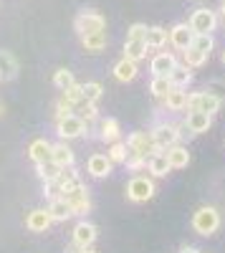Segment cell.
<instances>
[{"label":"cell","instance_id":"6da1fadb","mask_svg":"<svg viewBox=\"0 0 225 253\" xmlns=\"http://www.w3.org/2000/svg\"><path fill=\"white\" fill-rule=\"evenodd\" d=\"M152 139L157 144V150H167V147L177 144L182 137H188L185 132V124H167V122H159L152 126Z\"/></svg>","mask_w":225,"mask_h":253},{"label":"cell","instance_id":"7a4b0ae2","mask_svg":"<svg viewBox=\"0 0 225 253\" xmlns=\"http://www.w3.org/2000/svg\"><path fill=\"white\" fill-rule=\"evenodd\" d=\"M58 198H64L66 205L71 208V215H86L91 210V198H89V187L84 182L74 185L71 190H66V193H61Z\"/></svg>","mask_w":225,"mask_h":253},{"label":"cell","instance_id":"3957f363","mask_svg":"<svg viewBox=\"0 0 225 253\" xmlns=\"http://www.w3.org/2000/svg\"><path fill=\"white\" fill-rule=\"evenodd\" d=\"M192 228H195V233H200V236H213L215 230L220 228V213L215 208H210V205L197 208L192 213Z\"/></svg>","mask_w":225,"mask_h":253},{"label":"cell","instance_id":"277c9868","mask_svg":"<svg viewBox=\"0 0 225 253\" xmlns=\"http://www.w3.org/2000/svg\"><path fill=\"white\" fill-rule=\"evenodd\" d=\"M220 107H223L220 96H215L210 91H192V94H188V107L185 109L188 112H205V114L215 117L220 112Z\"/></svg>","mask_w":225,"mask_h":253},{"label":"cell","instance_id":"5b68a950","mask_svg":"<svg viewBox=\"0 0 225 253\" xmlns=\"http://www.w3.org/2000/svg\"><path fill=\"white\" fill-rule=\"evenodd\" d=\"M154 180L152 177H145V175H134L129 182H127V200L132 203H147L154 198Z\"/></svg>","mask_w":225,"mask_h":253},{"label":"cell","instance_id":"8992f818","mask_svg":"<svg viewBox=\"0 0 225 253\" xmlns=\"http://www.w3.org/2000/svg\"><path fill=\"white\" fill-rule=\"evenodd\" d=\"M74 28L78 36H86V33H96V31H107V18L96 13V10H81L74 18Z\"/></svg>","mask_w":225,"mask_h":253},{"label":"cell","instance_id":"52a82bcc","mask_svg":"<svg viewBox=\"0 0 225 253\" xmlns=\"http://www.w3.org/2000/svg\"><path fill=\"white\" fill-rule=\"evenodd\" d=\"M56 134L61 139H78V137L89 134V126L78 114H69V117L56 122Z\"/></svg>","mask_w":225,"mask_h":253},{"label":"cell","instance_id":"ba28073f","mask_svg":"<svg viewBox=\"0 0 225 253\" xmlns=\"http://www.w3.org/2000/svg\"><path fill=\"white\" fill-rule=\"evenodd\" d=\"M124 144H127L129 152H137V155H142V157H150V155H154V152H162V150H157V144H154V139H152V132H132Z\"/></svg>","mask_w":225,"mask_h":253},{"label":"cell","instance_id":"9c48e42d","mask_svg":"<svg viewBox=\"0 0 225 253\" xmlns=\"http://www.w3.org/2000/svg\"><path fill=\"white\" fill-rule=\"evenodd\" d=\"M190 28L195 33H213L218 28V13L210 8H197L190 15Z\"/></svg>","mask_w":225,"mask_h":253},{"label":"cell","instance_id":"30bf717a","mask_svg":"<svg viewBox=\"0 0 225 253\" xmlns=\"http://www.w3.org/2000/svg\"><path fill=\"white\" fill-rule=\"evenodd\" d=\"M96 238H99V228H96L94 223L78 220V223L74 225V246H76V248H89V246L96 243Z\"/></svg>","mask_w":225,"mask_h":253},{"label":"cell","instance_id":"8fae6325","mask_svg":"<svg viewBox=\"0 0 225 253\" xmlns=\"http://www.w3.org/2000/svg\"><path fill=\"white\" fill-rule=\"evenodd\" d=\"M192 38H195V31L190 28V23H177L170 28V38H167V43L177 51H185L192 46Z\"/></svg>","mask_w":225,"mask_h":253},{"label":"cell","instance_id":"7c38bea8","mask_svg":"<svg viewBox=\"0 0 225 253\" xmlns=\"http://www.w3.org/2000/svg\"><path fill=\"white\" fill-rule=\"evenodd\" d=\"M177 66V56L170 53V51H159L152 56V63H150V71L154 76H167L172 69Z\"/></svg>","mask_w":225,"mask_h":253},{"label":"cell","instance_id":"4fadbf2b","mask_svg":"<svg viewBox=\"0 0 225 253\" xmlns=\"http://www.w3.org/2000/svg\"><path fill=\"white\" fill-rule=\"evenodd\" d=\"M213 126V117L210 114H205V112H190L188 114V119H185V129L192 134V137H197V134H205L208 129Z\"/></svg>","mask_w":225,"mask_h":253},{"label":"cell","instance_id":"5bb4252c","mask_svg":"<svg viewBox=\"0 0 225 253\" xmlns=\"http://www.w3.org/2000/svg\"><path fill=\"white\" fill-rule=\"evenodd\" d=\"M51 223L53 220L48 215V210H43V208H36L26 215V228L31 230V233H46V230L51 228Z\"/></svg>","mask_w":225,"mask_h":253},{"label":"cell","instance_id":"9a60e30c","mask_svg":"<svg viewBox=\"0 0 225 253\" xmlns=\"http://www.w3.org/2000/svg\"><path fill=\"white\" fill-rule=\"evenodd\" d=\"M112 74H114V79H116V81L129 84V81H134V79H137L139 66H137V61H132V58H121V61H116V63H114Z\"/></svg>","mask_w":225,"mask_h":253},{"label":"cell","instance_id":"2e32d148","mask_svg":"<svg viewBox=\"0 0 225 253\" xmlns=\"http://www.w3.org/2000/svg\"><path fill=\"white\" fill-rule=\"evenodd\" d=\"M51 162H56L58 167H71L76 162V155H74L71 147L66 144V139L51 144Z\"/></svg>","mask_w":225,"mask_h":253},{"label":"cell","instance_id":"e0dca14e","mask_svg":"<svg viewBox=\"0 0 225 253\" xmlns=\"http://www.w3.org/2000/svg\"><path fill=\"white\" fill-rule=\"evenodd\" d=\"M165 157H167V162H170L172 170H185V167L190 165V152H188V147H182L180 142L172 144V147H167V150H165Z\"/></svg>","mask_w":225,"mask_h":253},{"label":"cell","instance_id":"ac0fdd59","mask_svg":"<svg viewBox=\"0 0 225 253\" xmlns=\"http://www.w3.org/2000/svg\"><path fill=\"white\" fill-rule=\"evenodd\" d=\"M78 38H81V46H84V51H89V53H101V51L107 48V43H109L107 31L86 33V36H78Z\"/></svg>","mask_w":225,"mask_h":253},{"label":"cell","instance_id":"d6986e66","mask_svg":"<svg viewBox=\"0 0 225 253\" xmlns=\"http://www.w3.org/2000/svg\"><path fill=\"white\" fill-rule=\"evenodd\" d=\"M167 38H170V31H167V28L152 26V28H147V33H145V43H147L150 51H162V48L167 46Z\"/></svg>","mask_w":225,"mask_h":253},{"label":"cell","instance_id":"ffe728a7","mask_svg":"<svg viewBox=\"0 0 225 253\" xmlns=\"http://www.w3.org/2000/svg\"><path fill=\"white\" fill-rule=\"evenodd\" d=\"M147 170H150L152 177H167V175L172 172V167H170V162H167V157H165V150L147 157Z\"/></svg>","mask_w":225,"mask_h":253},{"label":"cell","instance_id":"44dd1931","mask_svg":"<svg viewBox=\"0 0 225 253\" xmlns=\"http://www.w3.org/2000/svg\"><path fill=\"white\" fill-rule=\"evenodd\" d=\"M86 170L91 177H109L112 175V160L107 155H91L86 162Z\"/></svg>","mask_w":225,"mask_h":253},{"label":"cell","instance_id":"7402d4cb","mask_svg":"<svg viewBox=\"0 0 225 253\" xmlns=\"http://www.w3.org/2000/svg\"><path fill=\"white\" fill-rule=\"evenodd\" d=\"M99 139L107 142V144L121 139V126H119V122L114 117H107V119L99 122Z\"/></svg>","mask_w":225,"mask_h":253},{"label":"cell","instance_id":"603a6c76","mask_svg":"<svg viewBox=\"0 0 225 253\" xmlns=\"http://www.w3.org/2000/svg\"><path fill=\"white\" fill-rule=\"evenodd\" d=\"M53 182H56L58 195H61V193H66V190H71L74 185H78L81 177H78V172H76V167L71 165V167H61V172H58V177H56Z\"/></svg>","mask_w":225,"mask_h":253},{"label":"cell","instance_id":"cb8c5ba5","mask_svg":"<svg viewBox=\"0 0 225 253\" xmlns=\"http://www.w3.org/2000/svg\"><path fill=\"white\" fill-rule=\"evenodd\" d=\"M162 101H165V107L170 112H185V107H188V91L180 89V86H172Z\"/></svg>","mask_w":225,"mask_h":253},{"label":"cell","instance_id":"d4e9b609","mask_svg":"<svg viewBox=\"0 0 225 253\" xmlns=\"http://www.w3.org/2000/svg\"><path fill=\"white\" fill-rule=\"evenodd\" d=\"M18 76V58L10 51H0V81H13Z\"/></svg>","mask_w":225,"mask_h":253},{"label":"cell","instance_id":"484cf974","mask_svg":"<svg viewBox=\"0 0 225 253\" xmlns=\"http://www.w3.org/2000/svg\"><path fill=\"white\" fill-rule=\"evenodd\" d=\"M28 157H31L33 165L51 160V142H48V139H33V142L28 144Z\"/></svg>","mask_w":225,"mask_h":253},{"label":"cell","instance_id":"4316f807","mask_svg":"<svg viewBox=\"0 0 225 253\" xmlns=\"http://www.w3.org/2000/svg\"><path fill=\"white\" fill-rule=\"evenodd\" d=\"M150 48L145 43V38H127V43H124V58H132V61H142V58H147Z\"/></svg>","mask_w":225,"mask_h":253},{"label":"cell","instance_id":"83f0119b","mask_svg":"<svg viewBox=\"0 0 225 253\" xmlns=\"http://www.w3.org/2000/svg\"><path fill=\"white\" fill-rule=\"evenodd\" d=\"M46 210H48V215H51V220H53V223H61V220L74 218V215H71V208L66 205V200H64V198H51V205H48Z\"/></svg>","mask_w":225,"mask_h":253},{"label":"cell","instance_id":"f1b7e54d","mask_svg":"<svg viewBox=\"0 0 225 253\" xmlns=\"http://www.w3.org/2000/svg\"><path fill=\"white\" fill-rule=\"evenodd\" d=\"M167 79L172 81V86L188 89V86H190V81H192V69H188L185 63H177V66L167 74Z\"/></svg>","mask_w":225,"mask_h":253},{"label":"cell","instance_id":"f546056e","mask_svg":"<svg viewBox=\"0 0 225 253\" xmlns=\"http://www.w3.org/2000/svg\"><path fill=\"white\" fill-rule=\"evenodd\" d=\"M182 53V61H185V66L188 69H200V66H205V63H208V58L210 56H205V53H200V51H195L192 46L190 48H185V51H180Z\"/></svg>","mask_w":225,"mask_h":253},{"label":"cell","instance_id":"4dcf8cb0","mask_svg":"<svg viewBox=\"0 0 225 253\" xmlns=\"http://www.w3.org/2000/svg\"><path fill=\"white\" fill-rule=\"evenodd\" d=\"M192 48L200 51V53H205V56H210L213 48H215V38H213V33H195V38H192Z\"/></svg>","mask_w":225,"mask_h":253},{"label":"cell","instance_id":"1f68e13d","mask_svg":"<svg viewBox=\"0 0 225 253\" xmlns=\"http://www.w3.org/2000/svg\"><path fill=\"white\" fill-rule=\"evenodd\" d=\"M36 172H38V177L43 180V182H53V180L58 177V172H61V167H58L56 162L46 160V162H38V165H36Z\"/></svg>","mask_w":225,"mask_h":253},{"label":"cell","instance_id":"d6a6232c","mask_svg":"<svg viewBox=\"0 0 225 253\" xmlns=\"http://www.w3.org/2000/svg\"><path fill=\"white\" fill-rule=\"evenodd\" d=\"M127 144L121 142V139H116V142H112L109 144V152H107V157L112 160V165H124V160H127Z\"/></svg>","mask_w":225,"mask_h":253},{"label":"cell","instance_id":"836d02e7","mask_svg":"<svg viewBox=\"0 0 225 253\" xmlns=\"http://www.w3.org/2000/svg\"><path fill=\"white\" fill-rule=\"evenodd\" d=\"M170 89H172V81H170L167 76H154L152 84H150V91H152V96H157V99H165Z\"/></svg>","mask_w":225,"mask_h":253},{"label":"cell","instance_id":"e575fe53","mask_svg":"<svg viewBox=\"0 0 225 253\" xmlns=\"http://www.w3.org/2000/svg\"><path fill=\"white\" fill-rule=\"evenodd\" d=\"M53 84H56V89L66 91L69 86H74V84H76L74 71H69V69H56V74H53Z\"/></svg>","mask_w":225,"mask_h":253},{"label":"cell","instance_id":"d590c367","mask_svg":"<svg viewBox=\"0 0 225 253\" xmlns=\"http://www.w3.org/2000/svg\"><path fill=\"white\" fill-rule=\"evenodd\" d=\"M81 91H84V101H99L101 94H104V86H101L99 81H86V84H81Z\"/></svg>","mask_w":225,"mask_h":253},{"label":"cell","instance_id":"8d00e7d4","mask_svg":"<svg viewBox=\"0 0 225 253\" xmlns=\"http://www.w3.org/2000/svg\"><path fill=\"white\" fill-rule=\"evenodd\" d=\"M61 99H64L69 107H74V109L78 107V104H84V91H81V84H74V86H69Z\"/></svg>","mask_w":225,"mask_h":253},{"label":"cell","instance_id":"74e56055","mask_svg":"<svg viewBox=\"0 0 225 253\" xmlns=\"http://www.w3.org/2000/svg\"><path fill=\"white\" fill-rule=\"evenodd\" d=\"M76 109H78V117L86 122V126H89L91 122L99 119V109H96V104H94V101H84V104H78Z\"/></svg>","mask_w":225,"mask_h":253},{"label":"cell","instance_id":"f35d334b","mask_svg":"<svg viewBox=\"0 0 225 253\" xmlns=\"http://www.w3.org/2000/svg\"><path fill=\"white\" fill-rule=\"evenodd\" d=\"M124 165H127V170H132V172H139L142 167H147V157H142V155H137V152H127V160H124Z\"/></svg>","mask_w":225,"mask_h":253},{"label":"cell","instance_id":"ab89813d","mask_svg":"<svg viewBox=\"0 0 225 253\" xmlns=\"http://www.w3.org/2000/svg\"><path fill=\"white\" fill-rule=\"evenodd\" d=\"M69 114H74V107H69V104L61 99V101L56 104V109H53V119L58 122V119H64V117H69Z\"/></svg>","mask_w":225,"mask_h":253},{"label":"cell","instance_id":"60d3db41","mask_svg":"<svg viewBox=\"0 0 225 253\" xmlns=\"http://www.w3.org/2000/svg\"><path fill=\"white\" fill-rule=\"evenodd\" d=\"M145 33H147V26L145 23H132L127 38H145Z\"/></svg>","mask_w":225,"mask_h":253},{"label":"cell","instance_id":"b9f144b4","mask_svg":"<svg viewBox=\"0 0 225 253\" xmlns=\"http://www.w3.org/2000/svg\"><path fill=\"white\" fill-rule=\"evenodd\" d=\"M208 91L210 94H215V96H220V99H225V86H223V84H210V86H208Z\"/></svg>","mask_w":225,"mask_h":253},{"label":"cell","instance_id":"7bdbcfd3","mask_svg":"<svg viewBox=\"0 0 225 253\" xmlns=\"http://www.w3.org/2000/svg\"><path fill=\"white\" fill-rule=\"evenodd\" d=\"M71 253H96V251H94L91 246H89V248H76V246H74V248H71Z\"/></svg>","mask_w":225,"mask_h":253},{"label":"cell","instance_id":"ee69618b","mask_svg":"<svg viewBox=\"0 0 225 253\" xmlns=\"http://www.w3.org/2000/svg\"><path fill=\"white\" fill-rule=\"evenodd\" d=\"M180 253H200V251H197V248H192V246H185Z\"/></svg>","mask_w":225,"mask_h":253},{"label":"cell","instance_id":"f6af8a7d","mask_svg":"<svg viewBox=\"0 0 225 253\" xmlns=\"http://www.w3.org/2000/svg\"><path fill=\"white\" fill-rule=\"evenodd\" d=\"M0 114H3V101H0Z\"/></svg>","mask_w":225,"mask_h":253},{"label":"cell","instance_id":"bcb514c9","mask_svg":"<svg viewBox=\"0 0 225 253\" xmlns=\"http://www.w3.org/2000/svg\"><path fill=\"white\" fill-rule=\"evenodd\" d=\"M220 58H223V63H225V51H223V56H220Z\"/></svg>","mask_w":225,"mask_h":253},{"label":"cell","instance_id":"7dc6e473","mask_svg":"<svg viewBox=\"0 0 225 253\" xmlns=\"http://www.w3.org/2000/svg\"><path fill=\"white\" fill-rule=\"evenodd\" d=\"M223 23H225V15H223Z\"/></svg>","mask_w":225,"mask_h":253}]
</instances>
